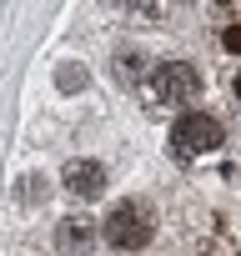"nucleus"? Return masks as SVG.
Masks as SVG:
<instances>
[{
	"label": "nucleus",
	"mask_w": 241,
	"mask_h": 256,
	"mask_svg": "<svg viewBox=\"0 0 241 256\" xmlns=\"http://www.w3.org/2000/svg\"><path fill=\"white\" fill-rule=\"evenodd\" d=\"M100 236H106L116 251H141V246L156 236V216H151V206H146V201L126 196V201H116V206L106 211Z\"/></svg>",
	"instance_id": "f257e3e1"
},
{
	"label": "nucleus",
	"mask_w": 241,
	"mask_h": 256,
	"mask_svg": "<svg viewBox=\"0 0 241 256\" xmlns=\"http://www.w3.org/2000/svg\"><path fill=\"white\" fill-rule=\"evenodd\" d=\"M221 141H226L221 120L206 116V110H186V116L171 126V146H176L181 156H206V151H216Z\"/></svg>",
	"instance_id": "f03ea898"
},
{
	"label": "nucleus",
	"mask_w": 241,
	"mask_h": 256,
	"mask_svg": "<svg viewBox=\"0 0 241 256\" xmlns=\"http://www.w3.org/2000/svg\"><path fill=\"white\" fill-rule=\"evenodd\" d=\"M151 90H156L161 100H191V96L201 90V76H196V66H186V60H161V66L151 70Z\"/></svg>",
	"instance_id": "7ed1b4c3"
},
{
	"label": "nucleus",
	"mask_w": 241,
	"mask_h": 256,
	"mask_svg": "<svg viewBox=\"0 0 241 256\" xmlns=\"http://www.w3.org/2000/svg\"><path fill=\"white\" fill-rule=\"evenodd\" d=\"M60 186H66L70 196H80V201H96V196L106 191V166H100V161H66Z\"/></svg>",
	"instance_id": "20e7f679"
},
{
	"label": "nucleus",
	"mask_w": 241,
	"mask_h": 256,
	"mask_svg": "<svg viewBox=\"0 0 241 256\" xmlns=\"http://www.w3.org/2000/svg\"><path fill=\"white\" fill-rule=\"evenodd\" d=\"M56 246H60L66 256H90V246H96V221H90V216H60V221H56Z\"/></svg>",
	"instance_id": "39448f33"
},
{
	"label": "nucleus",
	"mask_w": 241,
	"mask_h": 256,
	"mask_svg": "<svg viewBox=\"0 0 241 256\" xmlns=\"http://www.w3.org/2000/svg\"><path fill=\"white\" fill-rule=\"evenodd\" d=\"M141 66H146V56H141V50H120V56H116V70L126 76V80H136V76H141Z\"/></svg>",
	"instance_id": "423d86ee"
},
{
	"label": "nucleus",
	"mask_w": 241,
	"mask_h": 256,
	"mask_svg": "<svg viewBox=\"0 0 241 256\" xmlns=\"http://www.w3.org/2000/svg\"><path fill=\"white\" fill-rule=\"evenodd\" d=\"M221 46H226L231 56H241V26H226V30H221Z\"/></svg>",
	"instance_id": "0eeeda50"
},
{
	"label": "nucleus",
	"mask_w": 241,
	"mask_h": 256,
	"mask_svg": "<svg viewBox=\"0 0 241 256\" xmlns=\"http://www.w3.org/2000/svg\"><path fill=\"white\" fill-rule=\"evenodd\" d=\"M60 86L76 90V86H80V70H76V66H60Z\"/></svg>",
	"instance_id": "6e6552de"
},
{
	"label": "nucleus",
	"mask_w": 241,
	"mask_h": 256,
	"mask_svg": "<svg viewBox=\"0 0 241 256\" xmlns=\"http://www.w3.org/2000/svg\"><path fill=\"white\" fill-rule=\"evenodd\" d=\"M236 96H241V76H236Z\"/></svg>",
	"instance_id": "1a4fd4ad"
}]
</instances>
